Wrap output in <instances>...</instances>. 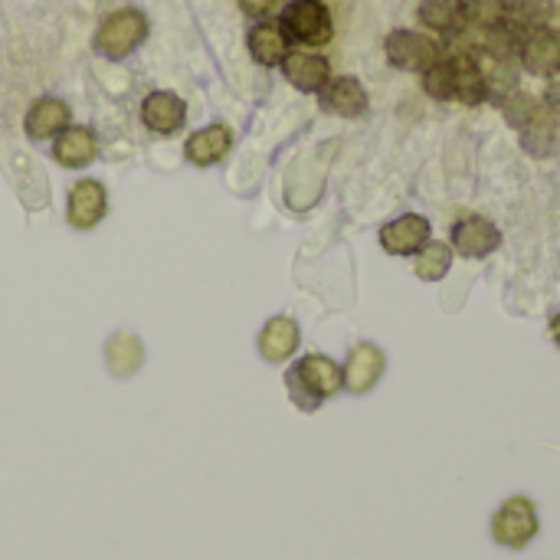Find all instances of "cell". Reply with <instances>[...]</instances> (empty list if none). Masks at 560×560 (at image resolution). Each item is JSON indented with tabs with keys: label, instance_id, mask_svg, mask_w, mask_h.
<instances>
[{
	"label": "cell",
	"instance_id": "6da1fadb",
	"mask_svg": "<svg viewBox=\"0 0 560 560\" xmlns=\"http://www.w3.org/2000/svg\"><path fill=\"white\" fill-rule=\"evenodd\" d=\"M285 387L299 410L315 413L325 400H331L335 394L345 390V371H341V364H335L325 354H305L302 361H295L289 368Z\"/></svg>",
	"mask_w": 560,
	"mask_h": 560
},
{
	"label": "cell",
	"instance_id": "7a4b0ae2",
	"mask_svg": "<svg viewBox=\"0 0 560 560\" xmlns=\"http://www.w3.org/2000/svg\"><path fill=\"white\" fill-rule=\"evenodd\" d=\"M541 532V518L538 509L528 495H512L499 505V512L492 515V538L499 548L509 551H525Z\"/></svg>",
	"mask_w": 560,
	"mask_h": 560
},
{
	"label": "cell",
	"instance_id": "3957f363",
	"mask_svg": "<svg viewBox=\"0 0 560 560\" xmlns=\"http://www.w3.org/2000/svg\"><path fill=\"white\" fill-rule=\"evenodd\" d=\"M279 23L289 43H302V46H325L335 33L331 13L322 0H289Z\"/></svg>",
	"mask_w": 560,
	"mask_h": 560
},
{
	"label": "cell",
	"instance_id": "277c9868",
	"mask_svg": "<svg viewBox=\"0 0 560 560\" xmlns=\"http://www.w3.org/2000/svg\"><path fill=\"white\" fill-rule=\"evenodd\" d=\"M148 36V20L141 10H118L112 13L98 33H95V49L105 56V59H125L128 52H135Z\"/></svg>",
	"mask_w": 560,
	"mask_h": 560
},
{
	"label": "cell",
	"instance_id": "5b68a950",
	"mask_svg": "<svg viewBox=\"0 0 560 560\" xmlns=\"http://www.w3.org/2000/svg\"><path fill=\"white\" fill-rule=\"evenodd\" d=\"M384 52L390 59L394 69H404V72H427L440 56H443V46L427 36V33H417V30H394L384 43Z\"/></svg>",
	"mask_w": 560,
	"mask_h": 560
},
{
	"label": "cell",
	"instance_id": "8992f818",
	"mask_svg": "<svg viewBox=\"0 0 560 560\" xmlns=\"http://www.w3.org/2000/svg\"><path fill=\"white\" fill-rule=\"evenodd\" d=\"M450 246L463 259H486V256H492L502 246V230L492 220H486L479 213H469V217L453 223Z\"/></svg>",
	"mask_w": 560,
	"mask_h": 560
},
{
	"label": "cell",
	"instance_id": "52a82bcc",
	"mask_svg": "<svg viewBox=\"0 0 560 560\" xmlns=\"http://www.w3.org/2000/svg\"><path fill=\"white\" fill-rule=\"evenodd\" d=\"M518 62L522 69H528L532 75L551 79L560 69V33L551 26L532 30L522 36L518 43Z\"/></svg>",
	"mask_w": 560,
	"mask_h": 560
},
{
	"label": "cell",
	"instance_id": "ba28073f",
	"mask_svg": "<svg viewBox=\"0 0 560 560\" xmlns=\"http://www.w3.org/2000/svg\"><path fill=\"white\" fill-rule=\"evenodd\" d=\"M430 240H433V226L420 213H404L387 226H381V246L390 256H417Z\"/></svg>",
	"mask_w": 560,
	"mask_h": 560
},
{
	"label": "cell",
	"instance_id": "9c48e42d",
	"mask_svg": "<svg viewBox=\"0 0 560 560\" xmlns=\"http://www.w3.org/2000/svg\"><path fill=\"white\" fill-rule=\"evenodd\" d=\"M384 368H387V361H384V351L381 348H374V345L351 348V354H348V361L341 368L345 371V390H351V394L374 390L377 381L384 377Z\"/></svg>",
	"mask_w": 560,
	"mask_h": 560
},
{
	"label": "cell",
	"instance_id": "30bf717a",
	"mask_svg": "<svg viewBox=\"0 0 560 560\" xmlns=\"http://www.w3.org/2000/svg\"><path fill=\"white\" fill-rule=\"evenodd\" d=\"M318 102H322L325 112L341 115V118H361L368 112V92L354 75L328 79L325 89L318 92Z\"/></svg>",
	"mask_w": 560,
	"mask_h": 560
},
{
	"label": "cell",
	"instance_id": "8fae6325",
	"mask_svg": "<svg viewBox=\"0 0 560 560\" xmlns=\"http://www.w3.org/2000/svg\"><path fill=\"white\" fill-rule=\"evenodd\" d=\"M282 72H285V79L299 89V92H322L325 89V82L331 79V66H328V59L325 56H318V52H289L285 59H282Z\"/></svg>",
	"mask_w": 560,
	"mask_h": 560
},
{
	"label": "cell",
	"instance_id": "7c38bea8",
	"mask_svg": "<svg viewBox=\"0 0 560 560\" xmlns=\"http://www.w3.org/2000/svg\"><path fill=\"white\" fill-rule=\"evenodd\" d=\"M141 118L151 131L158 135H174L187 121V105L174 92H151L141 102Z\"/></svg>",
	"mask_w": 560,
	"mask_h": 560
},
{
	"label": "cell",
	"instance_id": "4fadbf2b",
	"mask_svg": "<svg viewBox=\"0 0 560 560\" xmlns=\"http://www.w3.org/2000/svg\"><path fill=\"white\" fill-rule=\"evenodd\" d=\"M108 210V197L105 187L98 180H79L69 190V223L79 230H92Z\"/></svg>",
	"mask_w": 560,
	"mask_h": 560
},
{
	"label": "cell",
	"instance_id": "5bb4252c",
	"mask_svg": "<svg viewBox=\"0 0 560 560\" xmlns=\"http://www.w3.org/2000/svg\"><path fill=\"white\" fill-rule=\"evenodd\" d=\"M246 43L259 66H282V59L289 56V36H285L282 23H276V20H259L249 30Z\"/></svg>",
	"mask_w": 560,
	"mask_h": 560
},
{
	"label": "cell",
	"instance_id": "9a60e30c",
	"mask_svg": "<svg viewBox=\"0 0 560 560\" xmlns=\"http://www.w3.org/2000/svg\"><path fill=\"white\" fill-rule=\"evenodd\" d=\"M233 148V135L226 125H210V128H200L187 138V158L197 164V167H210L217 161H223Z\"/></svg>",
	"mask_w": 560,
	"mask_h": 560
},
{
	"label": "cell",
	"instance_id": "2e32d148",
	"mask_svg": "<svg viewBox=\"0 0 560 560\" xmlns=\"http://www.w3.org/2000/svg\"><path fill=\"white\" fill-rule=\"evenodd\" d=\"M98 154V144H95V135L89 128H66L56 135L52 141V158L62 164V167H89Z\"/></svg>",
	"mask_w": 560,
	"mask_h": 560
},
{
	"label": "cell",
	"instance_id": "e0dca14e",
	"mask_svg": "<svg viewBox=\"0 0 560 560\" xmlns=\"http://www.w3.org/2000/svg\"><path fill=\"white\" fill-rule=\"evenodd\" d=\"M299 341H302V331L292 318H272L259 335V354L269 364H282L299 351Z\"/></svg>",
	"mask_w": 560,
	"mask_h": 560
},
{
	"label": "cell",
	"instance_id": "ac0fdd59",
	"mask_svg": "<svg viewBox=\"0 0 560 560\" xmlns=\"http://www.w3.org/2000/svg\"><path fill=\"white\" fill-rule=\"evenodd\" d=\"M453 69H456V98L463 105H479L489 98L486 92V75H482V62L479 56L466 52V49H453Z\"/></svg>",
	"mask_w": 560,
	"mask_h": 560
},
{
	"label": "cell",
	"instance_id": "d6986e66",
	"mask_svg": "<svg viewBox=\"0 0 560 560\" xmlns=\"http://www.w3.org/2000/svg\"><path fill=\"white\" fill-rule=\"evenodd\" d=\"M69 105L59 102V98H39L30 112H26V135L33 141H46V138H56L59 131L69 128Z\"/></svg>",
	"mask_w": 560,
	"mask_h": 560
},
{
	"label": "cell",
	"instance_id": "ffe728a7",
	"mask_svg": "<svg viewBox=\"0 0 560 560\" xmlns=\"http://www.w3.org/2000/svg\"><path fill=\"white\" fill-rule=\"evenodd\" d=\"M420 23L440 36H456L463 30V0H420Z\"/></svg>",
	"mask_w": 560,
	"mask_h": 560
},
{
	"label": "cell",
	"instance_id": "44dd1931",
	"mask_svg": "<svg viewBox=\"0 0 560 560\" xmlns=\"http://www.w3.org/2000/svg\"><path fill=\"white\" fill-rule=\"evenodd\" d=\"M551 13H555V3L551 0H509V26L518 36L548 26Z\"/></svg>",
	"mask_w": 560,
	"mask_h": 560
},
{
	"label": "cell",
	"instance_id": "7402d4cb",
	"mask_svg": "<svg viewBox=\"0 0 560 560\" xmlns=\"http://www.w3.org/2000/svg\"><path fill=\"white\" fill-rule=\"evenodd\" d=\"M417 276L423 279V282H440V279H446L450 276V269H453V246L450 243H436V240H430L420 253H417Z\"/></svg>",
	"mask_w": 560,
	"mask_h": 560
},
{
	"label": "cell",
	"instance_id": "603a6c76",
	"mask_svg": "<svg viewBox=\"0 0 560 560\" xmlns=\"http://www.w3.org/2000/svg\"><path fill=\"white\" fill-rule=\"evenodd\" d=\"M423 89L430 98L436 102H456V69H453V56L443 52L427 72H423Z\"/></svg>",
	"mask_w": 560,
	"mask_h": 560
},
{
	"label": "cell",
	"instance_id": "cb8c5ba5",
	"mask_svg": "<svg viewBox=\"0 0 560 560\" xmlns=\"http://www.w3.org/2000/svg\"><path fill=\"white\" fill-rule=\"evenodd\" d=\"M276 3H279V0H240L243 13H249V16H266Z\"/></svg>",
	"mask_w": 560,
	"mask_h": 560
},
{
	"label": "cell",
	"instance_id": "d4e9b609",
	"mask_svg": "<svg viewBox=\"0 0 560 560\" xmlns=\"http://www.w3.org/2000/svg\"><path fill=\"white\" fill-rule=\"evenodd\" d=\"M541 105H545V112H548V115H551V118L560 125V82H555V85L548 89V95H545V102H541Z\"/></svg>",
	"mask_w": 560,
	"mask_h": 560
},
{
	"label": "cell",
	"instance_id": "484cf974",
	"mask_svg": "<svg viewBox=\"0 0 560 560\" xmlns=\"http://www.w3.org/2000/svg\"><path fill=\"white\" fill-rule=\"evenodd\" d=\"M548 331H551V341H555V345H558V348H560V312H558V315H555V318H551Z\"/></svg>",
	"mask_w": 560,
	"mask_h": 560
}]
</instances>
